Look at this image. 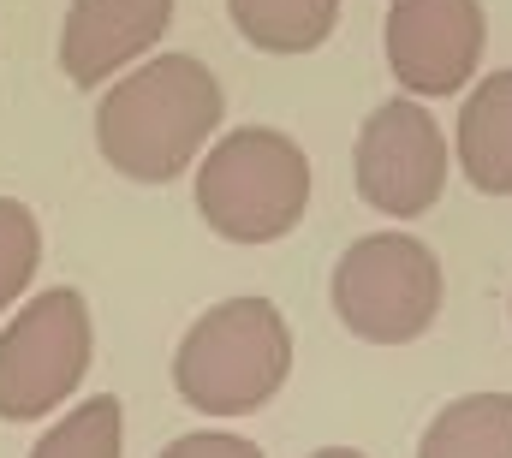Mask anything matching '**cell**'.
Returning a JSON list of instances; mask_svg holds the SVG:
<instances>
[{
    "instance_id": "1",
    "label": "cell",
    "mask_w": 512,
    "mask_h": 458,
    "mask_svg": "<svg viewBox=\"0 0 512 458\" xmlns=\"http://www.w3.org/2000/svg\"><path fill=\"white\" fill-rule=\"evenodd\" d=\"M221 114L227 102H221L215 72L197 54H161V60H143L131 78H120L102 96L96 149L108 155L114 173H126L137 185H167L203 155Z\"/></svg>"
},
{
    "instance_id": "2",
    "label": "cell",
    "mask_w": 512,
    "mask_h": 458,
    "mask_svg": "<svg viewBox=\"0 0 512 458\" xmlns=\"http://www.w3.org/2000/svg\"><path fill=\"white\" fill-rule=\"evenodd\" d=\"M292 375V328L268 298H227L203 310L173 351V387L203 417L262 411Z\"/></svg>"
},
{
    "instance_id": "3",
    "label": "cell",
    "mask_w": 512,
    "mask_h": 458,
    "mask_svg": "<svg viewBox=\"0 0 512 458\" xmlns=\"http://www.w3.org/2000/svg\"><path fill=\"white\" fill-rule=\"evenodd\" d=\"M310 209V161L274 125L227 131L197 167V215L227 244H274Z\"/></svg>"
},
{
    "instance_id": "4",
    "label": "cell",
    "mask_w": 512,
    "mask_h": 458,
    "mask_svg": "<svg viewBox=\"0 0 512 458\" xmlns=\"http://www.w3.org/2000/svg\"><path fill=\"white\" fill-rule=\"evenodd\" d=\"M441 262L423 238L370 232L334 262V316L370 345H411L441 316Z\"/></svg>"
},
{
    "instance_id": "5",
    "label": "cell",
    "mask_w": 512,
    "mask_h": 458,
    "mask_svg": "<svg viewBox=\"0 0 512 458\" xmlns=\"http://www.w3.org/2000/svg\"><path fill=\"white\" fill-rule=\"evenodd\" d=\"M90 304L72 286H54L18 310V322L0 334V423H36L66 393H78L90 369Z\"/></svg>"
},
{
    "instance_id": "6",
    "label": "cell",
    "mask_w": 512,
    "mask_h": 458,
    "mask_svg": "<svg viewBox=\"0 0 512 458\" xmlns=\"http://www.w3.org/2000/svg\"><path fill=\"white\" fill-rule=\"evenodd\" d=\"M447 191V137L429 108L387 102L358 131V197L393 221H417Z\"/></svg>"
},
{
    "instance_id": "7",
    "label": "cell",
    "mask_w": 512,
    "mask_h": 458,
    "mask_svg": "<svg viewBox=\"0 0 512 458\" xmlns=\"http://www.w3.org/2000/svg\"><path fill=\"white\" fill-rule=\"evenodd\" d=\"M387 66L411 96H453L483 66V0H393L382 24Z\"/></svg>"
},
{
    "instance_id": "8",
    "label": "cell",
    "mask_w": 512,
    "mask_h": 458,
    "mask_svg": "<svg viewBox=\"0 0 512 458\" xmlns=\"http://www.w3.org/2000/svg\"><path fill=\"white\" fill-rule=\"evenodd\" d=\"M173 24V0H72L60 30V72L78 90L114 84V72L143 60Z\"/></svg>"
},
{
    "instance_id": "9",
    "label": "cell",
    "mask_w": 512,
    "mask_h": 458,
    "mask_svg": "<svg viewBox=\"0 0 512 458\" xmlns=\"http://www.w3.org/2000/svg\"><path fill=\"white\" fill-rule=\"evenodd\" d=\"M453 155L483 197H512V72L483 78L465 96Z\"/></svg>"
},
{
    "instance_id": "10",
    "label": "cell",
    "mask_w": 512,
    "mask_h": 458,
    "mask_svg": "<svg viewBox=\"0 0 512 458\" xmlns=\"http://www.w3.org/2000/svg\"><path fill=\"white\" fill-rule=\"evenodd\" d=\"M417 458H512V393H465L441 405Z\"/></svg>"
},
{
    "instance_id": "11",
    "label": "cell",
    "mask_w": 512,
    "mask_h": 458,
    "mask_svg": "<svg viewBox=\"0 0 512 458\" xmlns=\"http://www.w3.org/2000/svg\"><path fill=\"white\" fill-rule=\"evenodd\" d=\"M227 12L256 54H310L340 24V0H227Z\"/></svg>"
},
{
    "instance_id": "12",
    "label": "cell",
    "mask_w": 512,
    "mask_h": 458,
    "mask_svg": "<svg viewBox=\"0 0 512 458\" xmlns=\"http://www.w3.org/2000/svg\"><path fill=\"white\" fill-rule=\"evenodd\" d=\"M120 435H126V411L114 393L84 399L78 411H66L30 458H120Z\"/></svg>"
},
{
    "instance_id": "13",
    "label": "cell",
    "mask_w": 512,
    "mask_h": 458,
    "mask_svg": "<svg viewBox=\"0 0 512 458\" xmlns=\"http://www.w3.org/2000/svg\"><path fill=\"white\" fill-rule=\"evenodd\" d=\"M42 262V232H36V215L12 197H0V310L30 286Z\"/></svg>"
},
{
    "instance_id": "14",
    "label": "cell",
    "mask_w": 512,
    "mask_h": 458,
    "mask_svg": "<svg viewBox=\"0 0 512 458\" xmlns=\"http://www.w3.org/2000/svg\"><path fill=\"white\" fill-rule=\"evenodd\" d=\"M161 458H262V447L245 441V435H215V429H203V435H179Z\"/></svg>"
},
{
    "instance_id": "15",
    "label": "cell",
    "mask_w": 512,
    "mask_h": 458,
    "mask_svg": "<svg viewBox=\"0 0 512 458\" xmlns=\"http://www.w3.org/2000/svg\"><path fill=\"white\" fill-rule=\"evenodd\" d=\"M310 458H364L358 447H322V453H310Z\"/></svg>"
}]
</instances>
